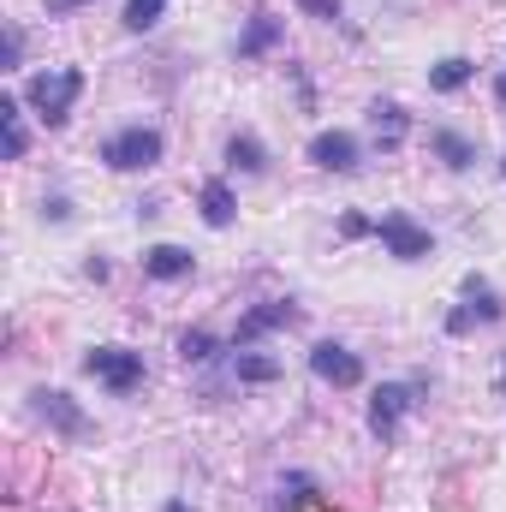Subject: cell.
Here are the masks:
<instances>
[{"mask_svg":"<svg viewBox=\"0 0 506 512\" xmlns=\"http://www.w3.org/2000/svg\"><path fill=\"white\" fill-rule=\"evenodd\" d=\"M84 370L108 387V393H131V387L143 382V352H131V346H96L84 358Z\"/></svg>","mask_w":506,"mask_h":512,"instance_id":"obj_3","label":"cell"},{"mask_svg":"<svg viewBox=\"0 0 506 512\" xmlns=\"http://www.w3.org/2000/svg\"><path fill=\"white\" fill-rule=\"evenodd\" d=\"M501 173H506V161H501Z\"/></svg>","mask_w":506,"mask_h":512,"instance_id":"obj_30","label":"cell"},{"mask_svg":"<svg viewBox=\"0 0 506 512\" xmlns=\"http://www.w3.org/2000/svg\"><path fill=\"white\" fill-rule=\"evenodd\" d=\"M102 161H108L114 173L155 167V161H161V131H155V126H126V131H114V137L102 143Z\"/></svg>","mask_w":506,"mask_h":512,"instance_id":"obj_2","label":"cell"},{"mask_svg":"<svg viewBox=\"0 0 506 512\" xmlns=\"http://www.w3.org/2000/svg\"><path fill=\"white\" fill-rule=\"evenodd\" d=\"M310 370H316V382H328V387H358V382H364V364H358V352H346L340 340H322V346H310Z\"/></svg>","mask_w":506,"mask_h":512,"instance_id":"obj_6","label":"cell"},{"mask_svg":"<svg viewBox=\"0 0 506 512\" xmlns=\"http://www.w3.org/2000/svg\"><path fill=\"white\" fill-rule=\"evenodd\" d=\"M78 6H90V0H48V12L60 18V12H78Z\"/></svg>","mask_w":506,"mask_h":512,"instance_id":"obj_26","label":"cell"},{"mask_svg":"<svg viewBox=\"0 0 506 512\" xmlns=\"http://www.w3.org/2000/svg\"><path fill=\"white\" fill-rule=\"evenodd\" d=\"M143 274H149V280H185V274H191V251L155 245V251H143Z\"/></svg>","mask_w":506,"mask_h":512,"instance_id":"obj_15","label":"cell"},{"mask_svg":"<svg viewBox=\"0 0 506 512\" xmlns=\"http://www.w3.org/2000/svg\"><path fill=\"white\" fill-rule=\"evenodd\" d=\"M465 298H471V304H459V310L447 316V334H471L477 322H501V316H506L501 298L489 292V280H477V274L465 280Z\"/></svg>","mask_w":506,"mask_h":512,"instance_id":"obj_7","label":"cell"},{"mask_svg":"<svg viewBox=\"0 0 506 512\" xmlns=\"http://www.w3.org/2000/svg\"><path fill=\"white\" fill-rule=\"evenodd\" d=\"M167 512H191V507H185V501H173V507H167Z\"/></svg>","mask_w":506,"mask_h":512,"instance_id":"obj_28","label":"cell"},{"mask_svg":"<svg viewBox=\"0 0 506 512\" xmlns=\"http://www.w3.org/2000/svg\"><path fill=\"white\" fill-rule=\"evenodd\" d=\"M417 387L423 382H381L376 393H370V435H376V441H393V435H399V417L417 405Z\"/></svg>","mask_w":506,"mask_h":512,"instance_id":"obj_4","label":"cell"},{"mask_svg":"<svg viewBox=\"0 0 506 512\" xmlns=\"http://www.w3.org/2000/svg\"><path fill=\"white\" fill-rule=\"evenodd\" d=\"M501 399H506V370H501Z\"/></svg>","mask_w":506,"mask_h":512,"instance_id":"obj_29","label":"cell"},{"mask_svg":"<svg viewBox=\"0 0 506 512\" xmlns=\"http://www.w3.org/2000/svg\"><path fill=\"white\" fill-rule=\"evenodd\" d=\"M495 102L506 108V66H501V78H495Z\"/></svg>","mask_w":506,"mask_h":512,"instance_id":"obj_27","label":"cell"},{"mask_svg":"<svg viewBox=\"0 0 506 512\" xmlns=\"http://www.w3.org/2000/svg\"><path fill=\"white\" fill-rule=\"evenodd\" d=\"M376 233H381V245L399 256V262H423V256H429V233H423L411 215H381Z\"/></svg>","mask_w":506,"mask_h":512,"instance_id":"obj_9","label":"cell"},{"mask_svg":"<svg viewBox=\"0 0 506 512\" xmlns=\"http://www.w3.org/2000/svg\"><path fill=\"white\" fill-rule=\"evenodd\" d=\"M30 399H36V417H42V423H54L60 435H84V429H90V423H84V411L72 405V393L42 387V393H30Z\"/></svg>","mask_w":506,"mask_h":512,"instance_id":"obj_10","label":"cell"},{"mask_svg":"<svg viewBox=\"0 0 506 512\" xmlns=\"http://www.w3.org/2000/svg\"><path fill=\"white\" fill-rule=\"evenodd\" d=\"M161 12H167V0H126V24H131V30L161 24Z\"/></svg>","mask_w":506,"mask_h":512,"instance_id":"obj_22","label":"cell"},{"mask_svg":"<svg viewBox=\"0 0 506 512\" xmlns=\"http://www.w3.org/2000/svg\"><path fill=\"white\" fill-rule=\"evenodd\" d=\"M292 322H298V304H292V298H268V304H256V310H245V316H239V334H233V346H239V352H251L262 334H274V328H292Z\"/></svg>","mask_w":506,"mask_h":512,"instance_id":"obj_5","label":"cell"},{"mask_svg":"<svg viewBox=\"0 0 506 512\" xmlns=\"http://www.w3.org/2000/svg\"><path fill=\"white\" fill-rule=\"evenodd\" d=\"M239 382H251V387L280 382V364H274V358H262V352H239Z\"/></svg>","mask_w":506,"mask_h":512,"instance_id":"obj_21","label":"cell"},{"mask_svg":"<svg viewBox=\"0 0 506 512\" xmlns=\"http://www.w3.org/2000/svg\"><path fill=\"white\" fill-rule=\"evenodd\" d=\"M310 161L322 173H358V137L352 131H316L310 137Z\"/></svg>","mask_w":506,"mask_h":512,"instance_id":"obj_8","label":"cell"},{"mask_svg":"<svg viewBox=\"0 0 506 512\" xmlns=\"http://www.w3.org/2000/svg\"><path fill=\"white\" fill-rule=\"evenodd\" d=\"M310 18H340V0H298Z\"/></svg>","mask_w":506,"mask_h":512,"instance_id":"obj_23","label":"cell"},{"mask_svg":"<svg viewBox=\"0 0 506 512\" xmlns=\"http://www.w3.org/2000/svg\"><path fill=\"white\" fill-rule=\"evenodd\" d=\"M227 161H233V167H239V173H262V167H268V149H262V143H256L251 131H239V137H233V143H227Z\"/></svg>","mask_w":506,"mask_h":512,"instance_id":"obj_18","label":"cell"},{"mask_svg":"<svg viewBox=\"0 0 506 512\" xmlns=\"http://www.w3.org/2000/svg\"><path fill=\"white\" fill-rule=\"evenodd\" d=\"M280 30H286V24H280L274 12H251V24H245V36H239V54H245V60L268 54V48L280 42Z\"/></svg>","mask_w":506,"mask_h":512,"instance_id":"obj_14","label":"cell"},{"mask_svg":"<svg viewBox=\"0 0 506 512\" xmlns=\"http://www.w3.org/2000/svg\"><path fill=\"white\" fill-rule=\"evenodd\" d=\"M370 131H376V149H399L405 131H411V120H405L399 102H370Z\"/></svg>","mask_w":506,"mask_h":512,"instance_id":"obj_11","label":"cell"},{"mask_svg":"<svg viewBox=\"0 0 506 512\" xmlns=\"http://www.w3.org/2000/svg\"><path fill=\"white\" fill-rule=\"evenodd\" d=\"M316 501H322L316 495V477H304V471L280 477V489H274V512H310Z\"/></svg>","mask_w":506,"mask_h":512,"instance_id":"obj_13","label":"cell"},{"mask_svg":"<svg viewBox=\"0 0 506 512\" xmlns=\"http://www.w3.org/2000/svg\"><path fill=\"white\" fill-rule=\"evenodd\" d=\"M471 72H477V66H471L465 54H447L441 66H429V90H441V96H453V90H465V84H471Z\"/></svg>","mask_w":506,"mask_h":512,"instance_id":"obj_16","label":"cell"},{"mask_svg":"<svg viewBox=\"0 0 506 512\" xmlns=\"http://www.w3.org/2000/svg\"><path fill=\"white\" fill-rule=\"evenodd\" d=\"M179 358H185V364H209V358H221V340L203 334V328H185V334H179Z\"/></svg>","mask_w":506,"mask_h":512,"instance_id":"obj_20","label":"cell"},{"mask_svg":"<svg viewBox=\"0 0 506 512\" xmlns=\"http://www.w3.org/2000/svg\"><path fill=\"white\" fill-rule=\"evenodd\" d=\"M429 143H435V155H441V161H447L453 173H465V167L477 161V149H471V137H459V131H435Z\"/></svg>","mask_w":506,"mask_h":512,"instance_id":"obj_17","label":"cell"},{"mask_svg":"<svg viewBox=\"0 0 506 512\" xmlns=\"http://www.w3.org/2000/svg\"><path fill=\"white\" fill-rule=\"evenodd\" d=\"M24 96H30V108L42 114V126H66V120H72V102L84 96V72H78V66H60V72H36Z\"/></svg>","mask_w":506,"mask_h":512,"instance_id":"obj_1","label":"cell"},{"mask_svg":"<svg viewBox=\"0 0 506 512\" xmlns=\"http://www.w3.org/2000/svg\"><path fill=\"white\" fill-rule=\"evenodd\" d=\"M18 54H24V36H18V30H6V66H18Z\"/></svg>","mask_w":506,"mask_h":512,"instance_id":"obj_25","label":"cell"},{"mask_svg":"<svg viewBox=\"0 0 506 512\" xmlns=\"http://www.w3.org/2000/svg\"><path fill=\"white\" fill-rule=\"evenodd\" d=\"M0 126H6V161H24V114H18V102L12 96H0Z\"/></svg>","mask_w":506,"mask_h":512,"instance_id":"obj_19","label":"cell"},{"mask_svg":"<svg viewBox=\"0 0 506 512\" xmlns=\"http://www.w3.org/2000/svg\"><path fill=\"white\" fill-rule=\"evenodd\" d=\"M340 233H346V239H364V233H370V221H364V215H346V221H340Z\"/></svg>","mask_w":506,"mask_h":512,"instance_id":"obj_24","label":"cell"},{"mask_svg":"<svg viewBox=\"0 0 506 512\" xmlns=\"http://www.w3.org/2000/svg\"><path fill=\"white\" fill-rule=\"evenodd\" d=\"M197 209H203V221H209V227H233V215H239L233 185H227V179H209V185H203V197H197Z\"/></svg>","mask_w":506,"mask_h":512,"instance_id":"obj_12","label":"cell"}]
</instances>
